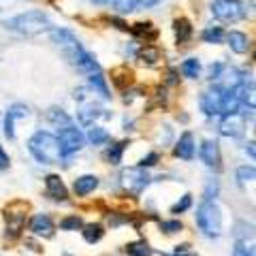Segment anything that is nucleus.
<instances>
[{"label":"nucleus","instance_id":"24","mask_svg":"<svg viewBox=\"0 0 256 256\" xmlns=\"http://www.w3.org/2000/svg\"><path fill=\"white\" fill-rule=\"evenodd\" d=\"M224 30L220 28V26H210V28H205L203 30V34H201V38L205 43H212V45H216V43H222L224 41Z\"/></svg>","mask_w":256,"mask_h":256},{"label":"nucleus","instance_id":"8","mask_svg":"<svg viewBox=\"0 0 256 256\" xmlns=\"http://www.w3.org/2000/svg\"><path fill=\"white\" fill-rule=\"evenodd\" d=\"M28 212V203L15 201L4 210V220H6V233L11 237H18L24 230V224H26V214Z\"/></svg>","mask_w":256,"mask_h":256},{"label":"nucleus","instance_id":"38","mask_svg":"<svg viewBox=\"0 0 256 256\" xmlns=\"http://www.w3.org/2000/svg\"><path fill=\"white\" fill-rule=\"evenodd\" d=\"M216 192H218V184H216V182H210V184H207V190H205V201L214 198V196H216Z\"/></svg>","mask_w":256,"mask_h":256},{"label":"nucleus","instance_id":"1","mask_svg":"<svg viewBox=\"0 0 256 256\" xmlns=\"http://www.w3.org/2000/svg\"><path fill=\"white\" fill-rule=\"evenodd\" d=\"M28 150L41 164H56L62 160L60 141L52 132H34L28 139Z\"/></svg>","mask_w":256,"mask_h":256},{"label":"nucleus","instance_id":"46","mask_svg":"<svg viewBox=\"0 0 256 256\" xmlns=\"http://www.w3.org/2000/svg\"><path fill=\"white\" fill-rule=\"evenodd\" d=\"M254 60H256V52H254Z\"/></svg>","mask_w":256,"mask_h":256},{"label":"nucleus","instance_id":"39","mask_svg":"<svg viewBox=\"0 0 256 256\" xmlns=\"http://www.w3.org/2000/svg\"><path fill=\"white\" fill-rule=\"evenodd\" d=\"M0 169H9V154L0 146Z\"/></svg>","mask_w":256,"mask_h":256},{"label":"nucleus","instance_id":"13","mask_svg":"<svg viewBox=\"0 0 256 256\" xmlns=\"http://www.w3.org/2000/svg\"><path fill=\"white\" fill-rule=\"evenodd\" d=\"M173 154L182 158V160H192L194 158V134L192 132H184L180 141L175 143V150H173Z\"/></svg>","mask_w":256,"mask_h":256},{"label":"nucleus","instance_id":"11","mask_svg":"<svg viewBox=\"0 0 256 256\" xmlns=\"http://www.w3.org/2000/svg\"><path fill=\"white\" fill-rule=\"evenodd\" d=\"M201 160L214 171L222 169V158H220V148L216 141H203L201 146Z\"/></svg>","mask_w":256,"mask_h":256},{"label":"nucleus","instance_id":"21","mask_svg":"<svg viewBox=\"0 0 256 256\" xmlns=\"http://www.w3.org/2000/svg\"><path fill=\"white\" fill-rule=\"evenodd\" d=\"M160 56H162V54H160V50H158L156 45H143L141 50L137 52V58H139L143 64H150V66L160 60Z\"/></svg>","mask_w":256,"mask_h":256},{"label":"nucleus","instance_id":"6","mask_svg":"<svg viewBox=\"0 0 256 256\" xmlns=\"http://www.w3.org/2000/svg\"><path fill=\"white\" fill-rule=\"evenodd\" d=\"M58 141H60V152H62V158H68L77 154L79 150L84 148V134L82 130H79L77 126H73V122L70 124H64L60 126V132H58Z\"/></svg>","mask_w":256,"mask_h":256},{"label":"nucleus","instance_id":"3","mask_svg":"<svg viewBox=\"0 0 256 256\" xmlns=\"http://www.w3.org/2000/svg\"><path fill=\"white\" fill-rule=\"evenodd\" d=\"M52 41L56 43V47L60 50V54H62L70 64H73L75 68L79 66V64H82L84 56L88 54V52L84 50V45L79 43V38H77L70 30H66V28H56V30H52Z\"/></svg>","mask_w":256,"mask_h":256},{"label":"nucleus","instance_id":"28","mask_svg":"<svg viewBox=\"0 0 256 256\" xmlns=\"http://www.w3.org/2000/svg\"><path fill=\"white\" fill-rule=\"evenodd\" d=\"M128 256H152V248L146 242H132L126 246Z\"/></svg>","mask_w":256,"mask_h":256},{"label":"nucleus","instance_id":"45","mask_svg":"<svg viewBox=\"0 0 256 256\" xmlns=\"http://www.w3.org/2000/svg\"><path fill=\"white\" fill-rule=\"evenodd\" d=\"M175 256H196V254H186V252H182V254H175Z\"/></svg>","mask_w":256,"mask_h":256},{"label":"nucleus","instance_id":"42","mask_svg":"<svg viewBox=\"0 0 256 256\" xmlns=\"http://www.w3.org/2000/svg\"><path fill=\"white\" fill-rule=\"evenodd\" d=\"M178 79H175V70H169V84H175Z\"/></svg>","mask_w":256,"mask_h":256},{"label":"nucleus","instance_id":"19","mask_svg":"<svg viewBox=\"0 0 256 256\" xmlns=\"http://www.w3.org/2000/svg\"><path fill=\"white\" fill-rule=\"evenodd\" d=\"M226 43H228V47H230V50H233L235 54H246L248 47H250V41H248V36L244 34V32H239V30L228 32V34H226Z\"/></svg>","mask_w":256,"mask_h":256},{"label":"nucleus","instance_id":"36","mask_svg":"<svg viewBox=\"0 0 256 256\" xmlns=\"http://www.w3.org/2000/svg\"><path fill=\"white\" fill-rule=\"evenodd\" d=\"M107 22L111 24V26H116L118 30H124V32L130 30V26H128V24H126L124 20H120V18H107Z\"/></svg>","mask_w":256,"mask_h":256},{"label":"nucleus","instance_id":"35","mask_svg":"<svg viewBox=\"0 0 256 256\" xmlns=\"http://www.w3.org/2000/svg\"><path fill=\"white\" fill-rule=\"evenodd\" d=\"M158 154H156V152H152V154H148L146 158H143L141 160V162H139V166H141V169H146V166H154L156 162H158Z\"/></svg>","mask_w":256,"mask_h":256},{"label":"nucleus","instance_id":"22","mask_svg":"<svg viewBox=\"0 0 256 256\" xmlns=\"http://www.w3.org/2000/svg\"><path fill=\"white\" fill-rule=\"evenodd\" d=\"M132 77H134V73L128 66H120V68H116L114 73H111V79H114V84L118 86V88H126V86H130L132 84Z\"/></svg>","mask_w":256,"mask_h":256},{"label":"nucleus","instance_id":"12","mask_svg":"<svg viewBox=\"0 0 256 256\" xmlns=\"http://www.w3.org/2000/svg\"><path fill=\"white\" fill-rule=\"evenodd\" d=\"M30 116V109L26 105H13L9 109V114H6L4 118V134L9 139H15V130H13V124L18 122V120H24V118H28Z\"/></svg>","mask_w":256,"mask_h":256},{"label":"nucleus","instance_id":"30","mask_svg":"<svg viewBox=\"0 0 256 256\" xmlns=\"http://www.w3.org/2000/svg\"><path fill=\"white\" fill-rule=\"evenodd\" d=\"M60 228L62 230H77V228H84V220L79 216H68L60 222Z\"/></svg>","mask_w":256,"mask_h":256},{"label":"nucleus","instance_id":"33","mask_svg":"<svg viewBox=\"0 0 256 256\" xmlns=\"http://www.w3.org/2000/svg\"><path fill=\"white\" fill-rule=\"evenodd\" d=\"M190 205H192V196L190 194H184L180 201L171 207V214H184V212H188Z\"/></svg>","mask_w":256,"mask_h":256},{"label":"nucleus","instance_id":"23","mask_svg":"<svg viewBox=\"0 0 256 256\" xmlns=\"http://www.w3.org/2000/svg\"><path fill=\"white\" fill-rule=\"evenodd\" d=\"M126 146H128V141H118V143H114V146H109L107 160L111 164H120V162H122V154H124Z\"/></svg>","mask_w":256,"mask_h":256},{"label":"nucleus","instance_id":"27","mask_svg":"<svg viewBox=\"0 0 256 256\" xmlns=\"http://www.w3.org/2000/svg\"><path fill=\"white\" fill-rule=\"evenodd\" d=\"M88 141L94 143V146L107 143V141H109V132L105 130V128H100V126H92L90 132H88Z\"/></svg>","mask_w":256,"mask_h":256},{"label":"nucleus","instance_id":"2","mask_svg":"<svg viewBox=\"0 0 256 256\" xmlns=\"http://www.w3.org/2000/svg\"><path fill=\"white\" fill-rule=\"evenodd\" d=\"M50 26H52V22L43 11H28V13L15 15V18H11L6 22V28L9 30H15V32L26 34V36L41 34V32L50 30Z\"/></svg>","mask_w":256,"mask_h":256},{"label":"nucleus","instance_id":"10","mask_svg":"<svg viewBox=\"0 0 256 256\" xmlns=\"http://www.w3.org/2000/svg\"><path fill=\"white\" fill-rule=\"evenodd\" d=\"M122 184H124V188L128 192L139 194V192L150 184V175L143 171L141 166H137V169H128V171L122 173Z\"/></svg>","mask_w":256,"mask_h":256},{"label":"nucleus","instance_id":"20","mask_svg":"<svg viewBox=\"0 0 256 256\" xmlns=\"http://www.w3.org/2000/svg\"><path fill=\"white\" fill-rule=\"evenodd\" d=\"M98 186V178L96 175H82V178L75 180V192L77 196H86Z\"/></svg>","mask_w":256,"mask_h":256},{"label":"nucleus","instance_id":"34","mask_svg":"<svg viewBox=\"0 0 256 256\" xmlns=\"http://www.w3.org/2000/svg\"><path fill=\"white\" fill-rule=\"evenodd\" d=\"M160 228H162L166 235H175L182 230V222L180 220H164V222H160Z\"/></svg>","mask_w":256,"mask_h":256},{"label":"nucleus","instance_id":"44","mask_svg":"<svg viewBox=\"0 0 256 256\" xmlns=\"http://www.w3.org/2000/svg\"><path fill=\"white\" fill-rule=\"evenodd\" d=\"M250 256H256V246H254V248H250Z\"/></svg>","mask_w":256,"mask_h":256},{"label":"nucleus","instance_id":"14","mask_svg":"<svg viewBox=\"0 0 256 256\" xmlns=\"http://www.w3.org/2000/svg\"><path fill=\"white\" fill-rule=\"evenodd\" d=\"M233 92L239 102H244L250 109H256V82H242Z\"/></svg>","mask_w":256,"mask_h":256},{"label":"nucleus","instance_id":"15","mask_svg":"<svg viewBox=\"0 0 256 256\" xmlns=\"http://www.w3.org/2000/svg\"><path fill=\"white\" fill-rule=\"evenodd\" d=\"M45 188H47V196H52L54 201H66L68 192H66V186H64V182L58 178V175H47Z\"/></svg>","mask_w":256,"mask_h":256},{"label":"nucleus","instance_id":"31","mask_svg":"<svg viewBox=\"0 0 256 256\" xmlns=\"http://www.w3.org/2000/svg\"><path fill=\"white\" fill-rule=\"evenodd\" d=\"M111 2H114V6L120 13H130L139 4V0H111Z\"/></svg>","mask_w":256,"mask_h":256},{"label":"nucleus","instance_id":"40","mask_svg":"<svg viewBox=\"0 0 256 256\" xmlns=\"http://www.w3.org/2000/svg\"><path fill=\"white\" fill-rule=\"evenodd\" d=\"M246 152H248V156H250V158H254V160H256V141L248 143V146H246Z\"/></svg>","mask_w":256,"mask_h":256},{"label":"nucleus","instance_id":"32","mask_svg":"<svg viewBox=\"0 0 256 256\" xmlns=\"http://www.w3.org/2000/svg\"><path fill=\"white\" fill-rule=\"evenodd\" d=\"M50 120L56 124V126H64V124H70V118L64 114L62 109H52L50 111Z\"/></svg>","mask_w":256,"mask_h":256},{"label":"nucleus","instance_id":"4","mask_svg":"<svg viewBox=\"0 0 256 256\" xmlns=\"http://www.w3.org/2000/svg\"><path fill=\"white\" fill-rule=\"evenodd\" d=\"M196 224L205 237H220L222 235V214L216 201H203L196 210Z\"/></svg>","mask_w":256,"mask_h":256},{"label":"nucleus","instance_id":"18","mask_svg":"<svg viewBox=\"0 0 256 256\" xmlns=\"http://www.w3.org/2000/svg\"><path fill=\"white\" fill-rule=\"evenodd\" d=\"M130 32L137 38H146V43H154L158 38V30L154 28V24H150V22L134 24V26H130Z\"/></svg>","mask_w":256,"mask_h":256},{"label":"nucleus","instance_id":"16","mask_svg":"<svg viewBox=\"0 0 256 256\" xmlns=\"http://www.w3.org/2000/svg\"><path fill=\"white\" fill-rule=\"evenodd\" d=\"M30 230L38 237H52L54 235V222L47 214H36L30 222Z\"/></svg>","mask_w":256,"mask_h":256},{"label":"nucleus","instance_id":"7","mask_svg":"<svg viewBox=\"0 0 256 256\" xmlns=\"http://www.w3.org/2000/svg\"><path fill=\"white\" fill-rule=\"evenodd\" d=\"M201 109L205 111V116H224L226 114V90L214 86L212 90L203 92Z\"/></svg>","mask_w":256,"mask_h":256},{"label":"nucleus","instance_id":"43","mask_svg":"<svg viewBox=\"0 0 256 256\" xmlns=\"http://www.w3.org/2000/svg\"><path fill=\"white\" fill-rule=\"evenodd\" d=\"M92 2H98V4H107V2H111V0H92Z\"/></svg>","mask_w":256,"mask_h":256},{"label":"nucleus","instance_id":"37","mask_svg":"<svg viewBox=\"0 0 256 256\" xmlns=\"http://www.w3.org/2000/svg\"><path fill=\"white\" fill-rule=\"evenodd\" d=\"M233 256H250V248H246L244 242H237L235 250H233Z\"/></svg>","mask_w":256,"mask_h":256},{"label":"nucleus","instance_id":"41","mask_svg":"<svg viewBox=\"0 0 256 256\" xmlns=\"http://www.w3.org/2000/svg\"><path fill=\"white\" fill-rule=\"evenodd\" d=\"M160 2V0H139L141 6H146V9H150V6H156Z\"/></svg>","mask_w":256,"mask_h":256},{"label":"nucleus","instance_id":"25","mask_svg":"<svg viewBox=\"0 0 256 256\" xmlns=\"http://www.w3.org/2000/svg\"><path fill=\"white\" fill-rule=\"evenodd\" d=\"M182 73H184V77H188V79H196L198 75H201V62H198L196 58L184 60V64H182Z\"/></svg>","mask_w":256,"mask_h":256},{"label":"nucleus","instance_id":"5","mask_svg":"<svg viewBox=\"0 0 256 256\" xmlns=\"http://www.w3.org/2000/svg\"><path fill=\"white\" fill-rule=\"evenodd\" d=\"M210 9L216 20L226 22V24H235L248 15V9L242 0H214Z\"/></svg>","mask_w":256,"mask_h":256},{"label":"nucleus","instance_id":"9","mask_svg":"<svg viewBox=\"0 0 256 256\" xmlns=\"http://www.w3.org/2000/svg\"><path fill=\"white\" fill-rule=\"evenodd\" d=\"M246 130V120L242 114H237V111H233V114H224L222 122H220V134L222 137H242Z\"/></svg>","mask_w":256,"mask_h":256},{"label":"nucleus","instance_id":"29","mask_svg":"<svg viewBox=\"0 0 256 256\" xmlns=\"http://www.w3.org/2000/svg\"><path fill=\"white\" fill-rule=\"evenodd\" d=\"M237 182L239 184L256 182V169H254V166H239V169H237Z\"/></svg>","mask_w":256,"mask_h":256},{"label":"nucleus","instance_id":"17","mask_svg":"<svg viewBox=\"0 0 256 256\" xmlns=\"http://www.w3.org/2000/svg\"><path fill=\"white\" fill-rule=\"evenodd\" d=\"M173 30H175V41H178V45L188 43L192 38V24L186 18H178V20H175L173 22Z\"/></svg>","mask_w":256,"mask_h":256},{"label":"nucleus","instance_id":"26","mask_svg":"<svg viewBox=\"0 0 256 256\" xmlns=\"http://www.w3.org/2000/svg\"><path fill=\"white\" fill-rule=\"evenodd\" d=\"M102 235H105V230H102L100 224H88V226H84V239L88 244L100 242Z\"/></svg>","mask_w":256,"mask_h":256}]
</instances>
